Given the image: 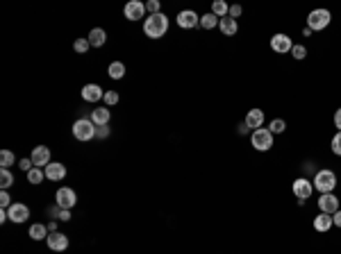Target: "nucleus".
<instances>
[{
    "instance_id": "1",
    "label": "nucleus",
    "mask_w": 341,
    "mask_h": 254,
    "mask_svg": "<svg viewBox=\"0 0 341 254\" xmlns=\"http://www.w3.org/2000/svg\"><path fill=\"white\" fill-rule=\"evenodd\" d=\"M143 32L148 39H162L168 32V16L166 14H150L143 21Z\"/></svg>"
},
{
    "instance_id": "2",
    "label": "nucleus",
    "mask_w": 341,
    "mask_h": 254,
    "mask_svg": "<svg viewBox=\"0 0 341 254\" xmlns=\"http://www.w3.org/2000/svg\"><path fill=\"white\" fill-rule=\"evenodd\" d=\"M312 184L321 195L323 193H332V190L336 188V175L332 170H327V168H323V170H316Z\"/></svg>"
},
{
    "instance_id": "3",
    "label": "nucleus",
    "mask_w": 341,
    "mask_h": 254,
    "mask_svg": "<svg viewBox=\"0 0 341 254\" xmlns=\"http://www.w3.org/2000/svg\"><path fill=\"white\" fill-rule=\"evenodd\" d=\"M330 23H332V14L327 12V9H323V7L309 12V16H307V27L312 32H323Z\"/></svg>"
},
{
    "instance_id": "4",
    "label": "nucleus",
    "mask_w": 341,
    "mask_h": 254,
    "mask_svg": "<svg viewBox=\"0 0 341 254\" xmlns=\"http://www.w3.org/2000/svg\"><path fill=\"white\" fill-rule=\"evenodd\" d=\"M250 143H253V148L257 150V152H268V150L273 148V134L268 127H259V130H255L253 134H250Z\"/></svg>"
},
{
    "instance_id": "5",
    "label": "nucleus",
    "mask_w": 341,
    "mask_h": 254,
    "mask_svg": "<svg viewBox=\"0 0 341 254\" xmlns=\"http://www.w3.org/2000/svg\"><path fill=\"white\" fill-rule=\"evenodd\" d=\"M95 130L98 127L91 122V118H80V120L73 122V136L77 141H91L95 136Z\"/></svg>"
},
{
    "instance_id": "6",
    "label": "nucleus",
    "mask_w": 341,
    "mask_h": 254,
    "mask_svg": "<svg viewBox=\"0 0 341 254\" xmlns=\"http://www.w3.org/2000/svg\"><path fill=\"white\" fill-rule=\"evenodd\" d=\"M291 190H294V195H296L298 200L307 202L309 195L314 193V184H312V179H307V177H298V179H294V186H291Z\"/></svg>"
},
{
    "instance_id": "7",
    "label": "nucleus",
    "mask_w": 341,
    "mask_h": 254,
    "mask_svg": "<svg viewBox=\"0 0 341 254\" xmlns=\"http://www.w3.org/2000/svg\"><path fill=\"white\" fill-rule=\"evenodd\" d=\"M55 204H59L62 209H68V211H71V209L77 204L75 190L68 188V186H62V188L57 190V195H55Z\"/></svg>"
},
{
    "instance_id": "8",
    "label": "nucleus",
    "mask_w": 341,
    "mask_h": 254,
    "mask_svg": "<svg viewBox=\"0 0 341 254\" xmlns=\"http://www.w3.org/2000/svg\"><path fill=\"white\" fill-rule=\"evenodd\" d=\"M271 50L273 52H277V54H286V52H291V48H294V41H291V36H286V34H273L271 36Z\"/></svg>"
},
{
    "instance_id": "9",
    "label": "nucleus",
    "mask_w": 341,
    "mask_h": 254,
    "mask_svg": "<svg viewBox=\"0 0 341 254\" xmlns=\"http://www.w3.org/2000/svg\"><path fill=\"white\" fill-rule=\"evenodd\" d=\"M175 21L182 30H193L196 25H200V16L193 12V9H182V12L177 14Z\"/></svg>"
},
{
    "instance_id": "10",
    "label": "nucleus",
    "mask_w": 341,
    "mask_h": 254,
    "mask_svg": "<svg viewBox=\"0 0 341 254\" xmlns=\"http://www.w3.org/2000/svg\"><path fill=\"white\" fill-rule=\"evenodd\" d=\"M123 14H125L127 21H141L145 14V5L141 3V0H130V3H125V7H123Z\"/></svg>"
},
{
    "instance_id": "11",
    "label": "nucleus",
    "mask_w": 341,
    "mask_h": 254,
    "mask_svg": "<svg viewBox=\"0 0 341 254\" xmlns=\"http://www.w3.org/2000/svg\"><path fill=\"white\" fill-rule=\"evenodd\" d=\"M318 209H321V213H336L339 211V198H336L334 193H323L321 198H318Z\"/></svg>"
},
{
    "instance_id": "12",
    "label": "nucleus",
    "mask_w": 341,
    "mask_h": 254,
    "mask_svg": "<svg viewBox=\"0 0 341 254\" xmlns=\"http://www.w3.org/2000/svg\"><path fill=\"white\" fill-rule=\"evenodd\" d=\"M32 163H34L36 168H45L50 163V148L48 145H36L34 150H32Z\"/></svg>"
},
{
    "instance_id": "13",
    "label": "nucleus",
    "mask_w": 341,
    "mask_h": 254,
    "mask_svg": "<svg viewBox=\"0 0 341 254\" xmlns=\"http://www.w3.org/2000/svg\"><path fill=\"white\" fill-rule=\"evenodd\" d=\"M45 243H48V247L55 249V252H64V249H68V236L62 234V231H53V234H48Z\"/></svg>"
},
{
    "instance_id": "14",
    "label": "nucleus",
    "mask_w": 341,
    "mask_h": 254,
    "mask_svg": "<svg viewBox=\"0 0 341 254\" xmlns=\"http://www.w3.org/2000/svg\"><path fill=\"white\" fill-rule=\"evenodd\" d=\"M7 216H9V220H14V222H25L27 218H30V209L25 207V204H21V202H14L12 207L7 209Z\"/></svg>"
},
{
    "instance_id": "15",
    "label": "nucleus",
    "mask_w": 341,
    "mask_h": 254,
    "mask_svg": "<svg viewBox=\"0 0 341 254\" xmlns=\"http://www.w3.org/2000/svg\"><path fill=\"white\" fill-rule=\"evenodd\" d=\"M43 170L50 181H62L64 177H66V166H64V163H57V161H50Z\"/></svg>"
},
{
    "instance_id": "16",
    "label": "nucleus",
    "mask_w": 341,
    "mask_h": 254,
    "mask_svg": "<svg viewBox=\"0 0 341 254\" xmlns=\"http://www.w3.org/2000/svg\"><path fill=\"white\" fill-rule=\"evenodd\" d=\"M82 98H84L86 102H98V100L105 98V91L100 89L98 84H86L84 89H82Z\"/></svg>"
},
{
    "instance_id": "17",
    "label": "nucleus",
    "mask_w": 341,
    "mask_h": 254,
    "mask_svg": "<svg viewBox=\"0 0 341 254\" xmlns=\"http://www.w3.org/2000/svg\"><path fill=\"white\" fill-rule=\"evenodd\" d=\"M246 125H248L250 127V130H259V127H262L264 125V111H262V109H250V111L248 113H246Z\"/></svg>"
},
{
    "instance_id": "18",
    "label": "nucleus",
    "mask_w": 341,
    "mask_h": 254,
    "mask_svg": "<svg viewBox=\"0 0 341 254\" xmlns=\"http://www.w3.org/2000/svg\"><path fill=\"white\" fill-rule=\"evenodd\" d=\"M109 118H112V113H109V109L105 107H98L91 111V122H93L95 127H105L109 122Z\"/></svg>"
},
{
    "instance_id": "19",
    "label": "nucleus",
    "mask_w": 341,
    "mask_h": 254,
    "mask_svg": "<svg viewBox=\"0 0 341 254\" xmlns=\"http://www.w3.org/2000/svg\"><path fill=\"white\" fill-rule=\"evenodd\" d=\"M89 43H91V48H103L105 45V41H107V32L103 30V27H93V30L89 32Z\"/></svg>"
},
{
    "instance_id": "20",
    "label": "nucleus",
    "mask_w": 341,
    "mask_h": 254,
    "mask_svg": "<svg viewBox=\"0 0 341 254\" xmlns=\"http://www.w3.org/2000/svg\"><path fill=\"white\" fill-rule=\"evenodd\" d=\"M218 30L223 32V36H234L236 32H239V25H236L234 18L225 16V18H221V23H218Z\"/></svg>"
},
{
    "instance_id": "21",
    "label": "nucleus",
    "mask_w": 341,
    "mask_h": 254,
    "mask_svg": "<svg viewBox=\"0 0 341 254\" xmlns=\"http://www.w3.org/2000/svg\"><path fill=\"white\" fill-rule=\"evenodd\" d=\"M332 225H334V222H332V216H330V213H318V216L314 218V229L321 231V234H325V231L330 229Z\"/></svg>"
},
{
    "instance_id": "22",
    "label": "nucleus",
    "mask_w": 341,
    "mask_h": 254,
    "mask_svg": "<svg viewBox=\"0 0 341 254\" xmlns=\"http://www.w3.org/2000/svg\"><path fill=\"white\" fill-rule=\"evenodd\" d=\"M27 234H30V238H32V240H45V238H48L50 231H48V227H45V225L36 222V225H32V227H30V231H27Z\"/></svg>"
},
{
    "instance_id": "23",
    "label": "nucleus",
    "mask_w": 341,
    "mask_h": 254,
    "mask_svg": "<svg viewBox=\"0 0 341 254\" xmlns=\"http://www.w3.org/2000/svg\"><path fill=\"white\" fill-rule=\"evenodd\" d=\"M107 73H109L112 80H123V75H125V64L123 61H112L109 64V68H107Z\"/></svg>"
},
{
    "instance_id": "24",
    "label": "nucleus",
    "mask_w": 341,
    "mask_h": 254,
    "mask_svg": "<svg viewBox=\"0 0 341 254\" xmlns=\"http://www.w3.org/2000/svg\"><path fill=\"white\" fill-rule=\"evenodd\" d=\"M227 12H230V5L225 3V0H214L212 3V14L218 18H225Z\"/></svg>"
},
{
    "instance_id": "25",
    "label": "nucleus",
    "mask_w": 341,
    "mask_h": 254,
    "mask_svg": "<svg viewBox=\"0 0 341 254\" xmlns=\"http://www.w3.org/2000/svg\"><path fill=\"white\" fill-rule=\"evenodd\" d=\"M218 23H221V18L214 16L212 12L200 16V27H203V30H214V27H218Z\"/></svg>"
},
{
    "instance_id": "26",
    "label": "nucleus",
    "mask_w": 341,
    "mask_h": 254,
    "mask_svg": "<svg viewBox=\"0 0 341 254\" xmlns=\"http://www.w3.org/2000/svg\"><path fill=\"white\" fill-rule=\"evenodd\" d=\"M43 179H45V170H41V168H36V166L27 172V181H30V184H41Z\"/></svg>"
},
{
    "instance_id": "27",
    "label": "nucleus",
    "mask_w": 341,
    "mask_h": 254,
    "mask_svg": "<svg viewBox=\"0 0 341 254\" xmlns=\"http://www.w3.org/2000/svg\"><path fill=\"white\" fill-rule=\"evenodd\" d=\"M12 184H14V175L7 168H3V170H0V186H3V190H7Z\"/></svg>"
},
{
    "instance_id": "28",
    "label": "nucleus",
    "mask_w": 341,
    "mask_h": 254,
    "mask_svg": "<svg viewBox=\"0 0 341 254\" xmlns=\"http://www.w3.org/2000/svg\"><path fill=\"white\" fill-rule=\"evenodd\" d=\"M268 130H271V134H282V132L286 130V122L282 120V118H275V120H271Z\"/></svg>"
},
{
    "instance_id": "29",
    "label": "nucleus",
    "mask_w": 341,
    "mask_h": 254,
    "mask_svg": "<svg viewBox=\"0 0 341 254\" xmlns=\"http://www.w3.org/2000/svg\"><path fill=\"white\" fill-rule=\"evenodd\" d=\"M12 163H14V152L12 150H3V152H0V166L9 168Z\"/></svg>"
},
{
    "instance_id": "30",
    "label": "nucleus",
    "mask_w": 341,
    "mask_h": 254,
    "mask_svg": "<svg viewBox=\"0 0 341 254\" xmlns=\"http://www.w3.org/2000/svg\"><path fill=\"white\" fill-rule=\"evenodd\" d=\"M291 54H294V59H305L307 57V48H305L303 43H294V48H291Z\"/></svg>"
},
{
    "instance_id": "31",
    "label": "nucleus",
    "mask_w": 341,
    "mask_h": 254,
    "mask_svg": "<svg viewBox=\"0 0 341 254\" xmlns=\"http://www.w3.org/2000/svg\"><path fill=\"white\" fill-rule=\"evenodd\" d=\"M332 152L336 154V157H341V132H336L334 136H332V143H330Z\"/></svg>"
},
{
    "instance_id": "32",
    "label": "nucleus",
    "mask_w": 341,
    "mask_h": 254,
    "mask_svg": "<svg viewBox=\"0 0 341 254\" xmlns=\"http://www.w3.org/2000/svg\"><path fill=\"white\" fill-rule=\"evenodd\" d=\"M73 48H75V52H80V54H84L86 50L91 48V43H89V39H77L75 43H73Z\"/></svg>"
},
{
    "instance_id": "33",
    "label": "nucleus",
    "mask_w": 341,
    "mask_h": 254,
    "mask_svg": "<svg viewBox=\"0 0 341 254\" xmlns=\"http://www.w3.org/2000/svg\"><path fill=\"white\" fill-rule=\"evenodd\" d=\"M145 12L162 14V5H159V0H148V3H145Z\"/></svg>"
},
{
    "instance_id": "34",
    "label": "nucleus",
    "mask_w": 341,
    "mask_h": 254,
    "mask_svg": "<svg viewBox=\"0 0 341 254\" xmlns=\"http://www.w3.org/2000/svg\"><path fill=\"white\" fill-rule=\"evenodd\" d=\"M118 102V93L116 91H105V104H109V107H112V104H116Z\"/></svg>"
},
{
    "instance_id": "35",
    "label": "nucleus",
    "mask_w": 341,
    "mask_h": 254,
    "mask_svg": "<svg viewBox=\"0 0 341 254\" xmlns=\"http://www.w3.org/2000/svg\"><path fill=\"white\" fill-rule=\"evenodd\" d=\"M9 207H12V198H9L7 190H3L0 193V209H9Z\"/></svg>"
},
{
    "instance_id": "36",
    "label": "nucleus",
    "mask_w": 341,
    "mask_h": 254,
    "mask_svg": "<svg viewBox=\"0 0 341 254\" xmlns=\"http://www.w3.org/2000/svg\"><path fill=\"white\" fill-rule=\"evenodd\" d=\"M18 168H21V170H25V172H30L32 168H34V163H32L30 157H25V159H21V161H18Z\"/></svg>"
},
{
    "instance_id": "37",
    "label": "nucleus",
    "mask_w": 341,
    "mask_h": 254,
    "mask_svg": "<svg viewBox=\"0 0 341 254\" xmlns=\"http://www.w3.org/2000/svg\"><path fill=\"white\" fill-rule=\"evenodd\" d=\"M241 12H243V7H241V5H232V7H230V12H227V16H230V18H234V21H236V18L241 16Z\"/></svg>"
},
{
    "instance_id": "38",
    "label": "nucleus",
    "mask_w": 341,
    "mask_h": 254,
    "mask_svg": "<svg viewBox=\"0 0 341 254\" xmlns=\"http://www.w3.org/2000/svg\"><path fill=\"white\" fill-rule=\"evenodd\" d=\"M48 216H50V218H59V216H62V207H59V204H53V207H48Z\"/></svg>"
},
{
    "instance_id": "39",
    "label": "nucleus",
    "mask_w": 341,
    "mask_h": 254,
    "mask_svg": "<svg viewBox=\"0 0 341 254\" xmlns=\"http://www.w3.org/2000/svg\"><path fill=\"white\" fill-rule=\"evenodd\" d=\"M109 136V127L105 125V127H98V130H95V139H107Z\"/></svg>"
},
{
    "instance_id": "40",
    "label": "nucleus",
    "mask_w": 341,
    "mask_h": 254,
    "mask_svg": "<svg viewBox=\"0 0 341 254\" xmlns=\"http://www.w3.org/2000/svg\"><path fill=\"white\" fill-rule=\"evenodd\" d=\"M334 127H336V130L341 132V107H339V109H336V111H334Z\"/></svg>"
},
{
    "instance_id": "41",
    "label": "nucleus",
    "mask_w": 341,
    "mask_h": 254,
    "mask_svg": "<svg viewBox=\"0 0 341 254\" xmlns=\"http://www.w3.org/2000/svg\"><path fill=\"white\" fill-rule=\"evenodd\" d=\"M332 222H334V227H339L341 229V209L336 213H332Z\"/></svg>"
},
{
    "instance_id": "42",
    "label": "nucleus",
    "mask_w": 341,
    "mask_h": 254,
    "mask_svg": "<svg viewBox=\"0 0 341 254\" xmlns=\"http://www.w3.org/2000/svg\"><path fill=\"white\" fill-rule=\"evenodd\" d=\"M59 220L68 222V220H71V211H68V209H62V216H59Z\"/></svg>"
},
{
    "instance_id": "43",
    "label": "nucleus",
    "mask_w": 341,
    "mask_h": 254,
    "mask_svg": "<svg viewBox=\"0 0 341 254\" xmlns=\"http://www.w3.org/2000/svg\"><path fill=\"white\" fill-rule=\"evenodd\" d=\"M248 130H250V127L246 125V122H241V125H239V134H248Z\"/></svg>"
},
{
    "instance_id": "44",
    "label": "nucleus",
    "mask_w": 341,
    "mask_h": 254,
    "mask_svg": "<svg viewBox=\"0 0 341 254\" xmlns=\"http://www.w3.org/2000/svg\"><path fill=\"white\" fill-rule=\"evenodd\" d=\"M45 227H48V231H50V234H53V231H57V222H50V225H45Z\"/></svg>"
}]
</instances>
